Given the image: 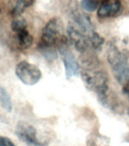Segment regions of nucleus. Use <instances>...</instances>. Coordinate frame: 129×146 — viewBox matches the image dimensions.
I'll return each instance as SVG.
<instances>
[{
    "mask_svg": "<svg viewBox=\"0 0 129 146\" xmlns=\"http://www.w3.org/2000/svg\"><path fill=\"white\" fill-rule=\"evenodd\" d=\"M0 146H16L11 139L5 136H0Z\"/></svg>",
    "mask_w": 129,
    "mask_h": 146,
    "instance_id": "obj_16",
    "label": "nucleus"
},
{
    "mask_svg": "<svg viewBox=\"0 0 129 146\" xmlns=\"http://www.w3.org/2000/svg\"><path fill=\"white\" fill-rule=\"evenodd\" d=\"M15 40L18 47L22 50H27L33 44L34 38L31 34L27 31V30H24L22 31L18 32L15 34Z\"/></svg>",
    "mask_w": 129,
    "mask_h": 146,
    "instance_id": "obj_9",
    "label": "nucleus"
},
{
    "mask_svg": "<svg viewBox=\"0 0 129 146\" xmlns=\"http://www.w3.org/2000/svg\"><path fill=\"white\" fill-rule=\"evenodd\" d=\"M0 13H1V8H0Z\"/></svg>",
    "mask_w": 129,
    "mask_h": 146,
    "instance_id": "obj_17",
    "label": "nucleus"
},
{
    "mask_svg": "<svg viewBox=\"0 0 129 146\" xmlns=\"http://www.w3.org/2000/svg\"><path fill=\"white\" fill-rule=\"evenodd\" d=\"M37 48L39 51L41 52V54L49 61L54 60L57 58V52L53 46H46L38 44Z\"/></svg>",
    "mask_w": 129,
    "mask_h": 146,
    "instance_id": "obj_12",
    "label": "nucleus"
},
{
    "mask_svg": "<svg viewBox=\"0 0 129 146\" xmlns=\"http://www.w3.org/2000/svg\"><path fill=\"white\" fill-rule=\"evenodd\" d=\"M27 21L24 18L21 17V16H17L14 18L11 25V28L12 31L15 33H18V32L22 31L24 30H27Z\"/></svg>",
    "mask_w": 129,
    "mask_h": 146,
    "instance_id": "obj_13",
    "label": "nucleus"
},
{
    "mask_svg": "<svg viewBox=\"0 0 129 146\" xmlns=\"http://www.w3.org/2000/svg\"><path fill=\"white\" fill-rule=\"evenodd\" d=\"M82 8L87 11H93L97 9L99 6L98 0H82Z\"/></svg>",
    "mask_w": 129,
    "mask_h": 146,
    "instance_id": "obj_15",
    "label": "nucleus"
},
{
    "mask_svg": "<svg viewBox=\"0 0 129 146\" xmlns=\"http://www.w3.org/2000/svg\"><path fill=\"white\" fill-rule=\"evenodd\" d=\"M34 3V0H18L11 11V15L15 17L20 16L25 11V9L33 5Z\"/></svg>",
    "mask_w": 129,
    "mask_h": 146,
    "instance_id": "obj_10",
    "label": "nucleus"
},
{
    "mask_svg": "<svg viewBox=\"0 0 129 146\" xmlns=\"http://www.w3.org/2000/svg\"><path fill=\"white\" fill-rule=\"evenodd\" d=\"M15 134L21 141L28 146H43L36 137L35 127L27 122L21 121L15 127Z\"/></svg>",
    "mask_w": 129,
    "mask_h": 146,
    "instance_id": "obj_6",
    "label": "nucleus"
},
{
    "mask_svg": "<svg viewBox=\"0 0 129 146\" xmlns=\"http://www.w3.org/2000/svg\"><path fill=\"white\" fill-rule=\"evenodd\" d=\"M0 103L2 104V107H4L7 112H11L13 105L11 97L9 95V92L6 91V89L2 86H0Z\"/></svg>",
    "mask_w": 129,
    "mask_h": 146,
    "instance_id": "obj_11",
    "label": "nucleus"
},
{
    "mask_svg": "<svg viewBox=\"0 0 129 146\" xmlns=\"http://www.w3.org/2000/svg\"><path fill=\"white\" fill-rule=\"evenodd\" d=\"M96 63L93 61L88 62L81 71V77L85 86L91 91L97 94L100 102L105 106L109 104L108 91V76L104 71L95 68Z\"/></svg>",
    "mask_w": 129,
    "mask_h": 146,
    "instance_id": "obj_1",
    "label": "nucleus"
},
{
    "mask_svg": "<svg viewBox=\"0 0 129 146\" xmlns=\"http://www.w3.org/2000/svg\"><path fill=\"white\" fill-rule=\"evenodd\" d=\"M108 60L116 78L124 86L129 83V66L127 58L116 47L111 46L108 50Z\"/></svg>",
    "mask_w": 129,
    "mask_h": 146,
    "instance_id": "obj_2",
    "label": "nucleus"
},
{
    "mask_svg": "<svg viewBox=\"0 0 129 146\" xmlns=\"http://www.w3.org/2000/svg\"><path fill=\"white\" fill-rule=\"evenodd\" d=\"M104 41V38L96 32H93L90 36V43H91V46L95 49L101 47V46L103 44Z\"/></svg>",
    "mask_w": 129,
    "mask_h": 146,
    "instance_id": "obj_14",
    "label": "nucleus"
},
{
    "mask_svg": "<svg viewBox=\"0 0 129 146\" xmlns=\"http://www.w3.org/2000/svg\"><path fill=\"white\" fill-rule=\"evenodd\" d=\"M15 75L23 84L28 86L38 83L42 77L40 68L27 61L21 62L16 66Z\"/></svg>",
    "mask_w": 129,
    "mask_h": 146,
    "instance_id": "obj_3",
    "label": "nucleus"
},
{
    "mask_svg": "<svg viewBox=\"0 0 129 146\" xmlns=\"http://www.w3.org/2000/svg\"><path fill=\"white\" fill-rule=\"evenodd\" d=\"M57 46L59 48L64 66H65L66 78L68 79H70L71 78L77 75L78 73V71H79L78 62L77 59H75V56L73 55L72 52L68 47L67 40L65 37L63 36L62 38Z\"/></svg>",
    "mask_w": 129,
    "mask_h": 146,
    "instance_id": "obj_5",
    "label": "nucleus"
},
{
    "mask_svg": "<svg viewBox=\"0 0 129 146\" xmlns=\"http://www.w3.org/2000/svg\"><path fill=\"white\" fill-rule=\"evenodd\" d=\"M68 34L70 40L75 44L76 50L81 52H85L88 48L90 38L85 36L83 32L71 26L68 28Z\"/></svg>",
    "mask_w": 129,
    "mask_h": 146,
    "instance_id": "obj_7",
    "label": "nucleus"
},
{
    "mask_svg": "<svg viewBox=\"0 0 129 146\" xmlns=\"http://www.w3.org/2000/svg\"><path fill=\"white\" fill-rule=\"evenodd\" d=\"M62 25L59 18H53L46 25L42 31L41 40L39 44L46 46H58L64 36L61 35Z\"/></svg>",
    "mask_w": 129,
    "mask_h": 146,
    "instance_id": "obj_4",
    "label": "nucleus"
},
{
    "mask_svg": "<svg viewBox=\"0 0 129 146\" xmlns=\"http://www.w3.org/2000/svg\"><path fill=\"white\" fill-rule=\"evenodd\" d=\"M121 8L120 0H103L98 9L97 15L101 18L113 17L120 11Z\"/></svg>",
    "mask_w": 129,
    "mask_h": 146,
    "instance_id": "obj_8",
    "label": "nucleus"
}]
</instances>
